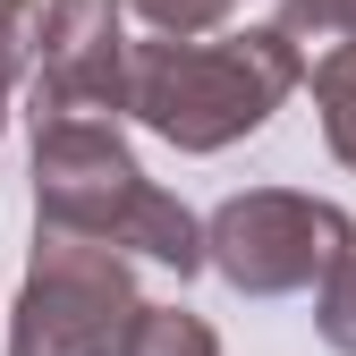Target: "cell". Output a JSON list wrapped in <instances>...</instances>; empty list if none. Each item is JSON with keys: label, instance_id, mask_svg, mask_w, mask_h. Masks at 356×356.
Masks as SVG:
<instances>
[{"label": "cell", "instance_id": "ba28073f", "mask_svg": "<svg viewBox=\"0 0 356 356\" xmlns=\"http://www.w3.org/2000/svg\"><path fill=\"white\" fill-rule=\"evenodd\" d=\"M34 34H42V0H0V127H9V94L34 68Z\"/></svg>", "mask_w": 356, "mask_h": 356}, {"label": "cell", "instance_id": "5b68a950", "mask_svg": "<svg viewBox=\"0 0 356 356\" xmlns=\"http://www.w3.org/2000/svg\"><path fill=\"white\" fill-rule=\"evenodd\" d=\"M26 119H119L127 111V9L119 0H51L34 34Z\"/></svg>", "mask_w": 356, "mask_h": 356}, {"label": "cell", "instance_id": "3957f363", "mask_svg": "<svg viewBox=\"0 0 356 356\" xmlns=\"http://www.w3.org/2000/svg\"><path fill=\"white\" fill-rule=\"evenodd\" d=\"M136 314H145V297H136L127 254L60 238V229H34V263H26V289H17L9 356H119Z\"/></svg>", "mask_w": 356, "mask_h": 356}, {"label": "cell", "instance_id": "8992f818", "mask_svg": "<svg viewBox=\"0 0 356 356\" xmlns=\"http://www.w3.org/2000/svg\"><path fill=\"white\" fill-rule=\"evenodd\" d=\"M314 102H323V136L331 153L356 170V42H331L314 60Z\"/></svg>", "mask_w": 356, "mask_h": 356}, {"label": "cell", "instance_id": "30bf717a", "mask_svg": "<svg viewBox=\"0 0 356 356\" xmlns=\"http://www.w3.org/2000/svg\"><path fill=\"white\" fill-rule=\"evenodd\" d=\"M119 9H136L161 42H195V34H212L220 17H229L238 0H119Z\"/></svg>", "mask_w": 356, "mask_h": 356}, {"label": "cell", "instance_id": "277c9868", "mask_svg": "<svg viewBox=\"0 0 356 356\" xmlns=\"http://www.w3.org/2000/svg\"><path fill=\"white\" fill-rule=\"evenodd\" d=\"M356 246V220L323 195L297 187H254L229 195L204 220V263L246 297H289V289H323V272Z\"/></svg>", "mask_w": 356, "mask_h": 356}, {"label": "cell", "instance_id": "9c48e42d", "mask_svg": "<svg viewBox=\"0 0 356 356\" xmlns=\"http://www.w3.org/2000/svg\"><path fill=\"white\" fill-rule=\"evenodd\" d=\"M314 323H323V339H331L339 356H356V246L323 272V289H314Z\"/></svg>", "mask_w": 356, "mask_h": 356}, {"label": "cell", "instance_id": "6da1fadb", "mask_svg": "<svg viewBox=\"0 0 356 356\" xmlns=\"http://www.w3.org/2000/svg\"><path fill=\"white\" fill-rule=\"evenodd\" d=\"M34 212L60 238L153 254L178 280L204 272V220L136 170V153L119 145V119H34Z\"/></svg>", "mask_w": 356, "mask_h": 356}, {"label": "cell", "instance_id": "8fae6325", "mask_svg": "<svg viewBox=\"0 0 356 356\" xmlns=\"http://www.w3.org/2000/svg\"><path fill=\"white\" fill-rule=\"evenodd\" d=\"M289 42H356V0H280Z\"/></svg>", "mask_w": 356, "mask_h": 356}, {"label": "cell", "instance_id": "52a82bcc", "mask_svg": "<svg viewBox=\"0 0 356 356\" xmlns=\"http://www.w3.org/2000/svg\"><path fill=\"white\" fill-rule=\"evenodd\" d=\"M119 356H220L212 323L204 314H178V305H145L136 323H127V348Z\"/></svg>", "mask_w": 356, "mask_h": 356}, {"label": "cell", "instance_id": "7a4b0ae2", "mask_svg": "<svg viewBox=\"0 0 356 356\" xmlns=\"http://www.w3.org/2000/svg\"><path fill=\"white\" fill-rule=\"evenodd\" d=\"M297 42L280 26H246L220 42H127V119H145L178 153H220L254 136L297 94Z\"/></svg>", "mask_w": 356, "mask_h": 356}]
</instances>
